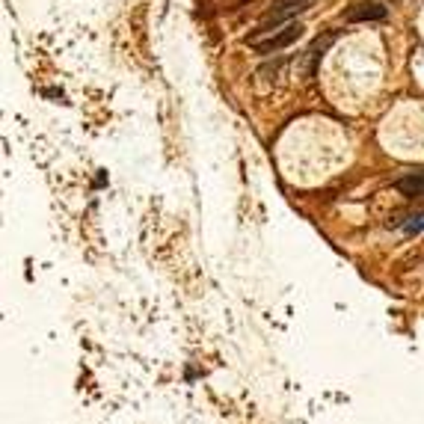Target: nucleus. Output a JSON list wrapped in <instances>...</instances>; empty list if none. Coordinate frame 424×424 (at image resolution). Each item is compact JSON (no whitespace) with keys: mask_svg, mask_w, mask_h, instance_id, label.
<instances>
[{"mask_svg":"<svg viewBox=\"0 0 424 424\" xmlns=\"http://www.w3.org/2000/svg\"><path fill=\"white\" fill-rule=\"evenodd\" d=\"M395 187H398V193H400V196L418 199V196H424V173H421V175H416V173H412V175H404Z\"/></svg>","mask_w":424,"mask_h":424,"instance_id":"4","label":"nucleus"},{"mask_svg":"<svg viewBox=\"0 0 424 424\" xmlns=\"http://www.w3.org/2000/svg\"><path fill=\"white\" fill-rule=\"evenodd\" d=\"M344 18L351 21V24H359V21H383L386 18V6H380V3H356Z\"/></svg>","mask_w":424,"mask_h":424,"instance_id":"3","label":"nucleus"},{"mask_svg":"<svg viewBox=\"0 0 424 424\" xmlns=\"http://www.w3.org/2000/svg\"><path fill=\"white\" fill-rule=\"evenodd\" d=\"M285 66H288V57H276L273 62H267V66H261V69H258V78H261L264 83H276Z\"/></svg>","mask_w":424,"mask_h":424,"instance_id":"5","label":"nucleus"},{"mask_svg":"<svg viewBox=\"0 0 424 424\" xmlns=\"http://www.w3.org/2000/svg\"><path fill=\"white\" fill-rule=\"evenodd\" d=\"M309 6H312V0H276V3H273V6L267 9V15H264L261 27H276V24H285V21H291L294 15L306 12Z\"/></svg>","mask_w":424,"mask_h":424,"instance_id":"2","label":"nucleus"},{"mask_svg":"<svg viewBox=\"0 0 424 424\" xmlns=\"http://www.w3.org/2000/svg\"><path fill=\"white\" fill-rule=\"evenodd\" d=\"M333 39H335L333 33H330V36H324V39H315V42H312V48L306 51V60H309V74L315 71V62H317V60L324 57V51H326V48L333 45Z\"/></svg>","mask_w":424,"mask_h":424,"instance_id":"6","label":"nucleus"},{"mask_svg":"<svg viewBox=\"0 0 424 424\" xmlns=\"http://www.w3.org/2000/svg\"><path fill=\"white\" fill-rule=\"evenodd\" d=\"M404 231L407 235H418V231H424V211H418V214H412L404 220Z\"/></svg>","mask_w":424,"mask_h":424,"instance_id":"7","label":"nucleus"},{"mask_svg":"<svg viewBox=\"0 0 424 424\" xmlns=\"http://www.w3.org/2000/svg\"><path fill=\"white\" fill-rule=\"evenodd\" d=\"M300 36H303L300 21H285V24H276V27H261L258 33H252L247 42L256 51H261V54H279L282 48L294 45Z\"/></svg>","mask_w":424,"mask_h":424,"instance_id":"1","label":"nucleus"}]
</instances>
